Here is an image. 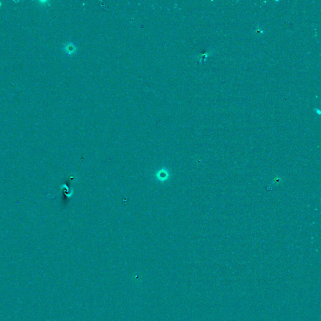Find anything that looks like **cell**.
I'll list each match as a JSON object with an SVG mask.
<instances>
[{
    "label": "cell",
    "mask_w": 321,
    "mask_h": 321,
    "mask_svg": "<svg viewBox=\"0 0 321 321\" xmlns=\"http://www.w3.org/2000/svg\"><path fill=\"white\" fill-rule=\"evenodd\" d=\"M63 49H64V51L68 55H71V54L74 53L75 51H76V47L75 46V45L70 43L66 44L64 46Z\"/></svg>",
    "instance_id": "obj_1"
},
{
    "label": "cell",
    "mask_w": 321,
    "mask_h": 321,
    "mask_svg": "<svg viewBox=\"0 0 321 321\" xmlns=\"http://www.w3.org/2000/svg\"><path fill=\"white\" fill-rule=\"evenodd\" d=\"M1 4H2V3H1V1H0V6H1Z\"/></svg>",
    "instance_id": "obj_2"
}]
</instances>
